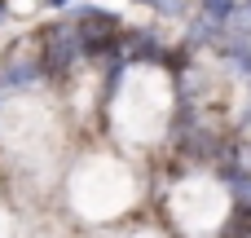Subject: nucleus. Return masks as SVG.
Masks as SVG:
<instances>
[{
	"label": "nucleus",
	"mask_w": 251,
	"mask_h": 238,
	"mask_svg": "<svg viewBox=\"0 0 251 238\" xmlns=\"http://www.w3.org/2000/svg\"><path fill=\"white\" fill-rule=\"evenodd\" d=\"M238 9H243L238 0H203V18H212L216 26L234 22V13H238Z\"/></svg>",
	"instance_id": "nucleus-2"
},
{
	"label": "nucleus",
	"mask_w": 251,
	"mask_h": 238,
	"mask_svg": "<svg viewBox=\"0 0 251 238\" xmlns=\"http://www.w3.org/2000/svg\"><path fill=\"white\" fill-rule=\"evenodd\" d=\"M62 4H66V0H49V9H62Z\"/></svg>",
	"instance_id": "nucleus-5"
},
{
	"label": "nucleus",
	"mask_w": 251,
	"mask_h": 238,
	"mask_svg": "<svg viewBox=\"0 0 251 238\" xmlns=\"http://www.w3.org/2000/svg\"><path fill=\"white\" fill-rule=\"evenodd\" d=\"M229 190H234V199H238L243 208H251V177L247 172H234V177H229Z\"/></svg>",
	"instance_id": "nucleus-4"
},
{
	"label": "nucleus",
	"mask_w": 251,
	"mask_h": 238,
	"mask_svg": "<svg viewBox=\"0 0 251 238\" xmlns=\"http://www.w3.org/2000/svg\"><path fill=\"white\" fill-rule=\"evenodd\" d=\"M79 53H84L79 26H53V31L44 35V71H49V75H66Z\"/></svg>",
	"instance_id": "nucleus-1"
},
{
	"label": "nucleus",
	"mask_w": 251,
	"mask_h": 238,
	"mask_svg": "<svg viewBox=\"0 0 251 238\" xmlns=\"http://www.w3.org/2000/svg\"><path fill=\"white\" fill-rule=\"evenodd\" d=\"M44 66H35V62H9V71H4V84H35V75H40Z\"/></svg>",
	"instance_id": "nucleus-3"
},
{
	"label": "nucleus",
	"mask_w": 251,
	"mask_h": 238,
	"mask_svg": "<svg viewBox=\"0 0 251 238\" xmlns=\"http://www.w3.org/2000/svg\"><path fill=\"white\" fill-rule=\"evenodd\" d=\"M4 13H9V0H0V18H4Z\"/></svg>",
	"instance_id": "nucleus-6"
}]
</instances>
